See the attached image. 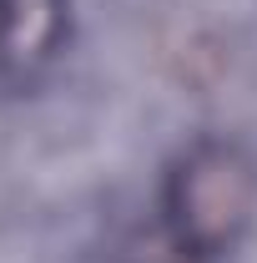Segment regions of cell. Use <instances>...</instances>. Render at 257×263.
Wrapping results in <instances>:
<instances>
[{"instance_id":"obj_1","label":"cell","mask_w":257,"mask_h":263,"mask_svg":"<svg viewBox=\"0 0 257 263\" xmlns=\"http://www.w3.org/2000/svg\"><path fill=\"white\" fill-rule=\"evenodd\" d=\"M166 233L197 263L227 258L257 218V162L242 142L202 137L166 177Z\"/></svg>"},{"instance_id":"obj_2","label":"cell","mask_w":257,"mask_h":263,"mask_svg":"<svg viewBox=\"0 0 257 263\" xmlns=\"http://www.w3.org/2000/svg\"><path fill=\"white\" fill-rule=\"evenodd\" d=\"M71 0H0V86H35L66 46Z\"/></svg>"}]
</instances>
